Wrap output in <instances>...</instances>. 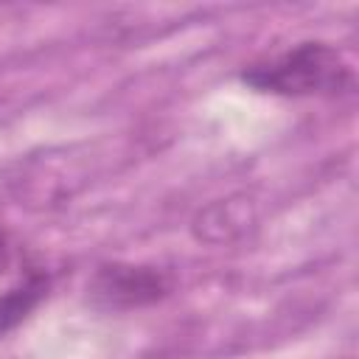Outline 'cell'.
I'll use <instances>...</instances> for the list:
<instances>
[{
	"label": "cell",
	"instance_id": "cell-1",
	"mask_svg": "<svg viewBox=\"0 0 359 359\" xmlns=\"http://www.w3.org/2000/svg\"><path fill=\"white\" fill-rule=\"evenodd\" d=\"M241 84L255 93L280 98H334L353 90L348 59L323 39H306L283 53L252 62L238 73Z\"/></svg>",
	"mask_w": 359,
	"mask_h": 359
},
{
	"label": "cell",
	"instance_id": "cell-2",
	"mask_svg": "<svg viewBox=\"0 0 359 359\" xmlns=\"http://www.w3.org/2000/svg\"><path fill=\"white\" fill-rule=\"evenodd\" d=\"M171 289L174 275L163 266L112 261L93 272L87 283V300L101 311H132L165 300Z\"/></svg>",
	"mask_w": 359,
	"mask_h": 359
},
{
	"label": "cell",
	"instance_id": "cell-3",
	"mask_svg": "<svg viewBox=\"0 0 359 359\" xmlns=\"http://www.w3.org/2000/svg\"><path fill=\"white\" fill-rule=\"evenodd\" d=\"M48 286H50L48 275L34 266L25 272V278L17 286H11L8 292L0 294V337L8 334L11 328H17L45 300Z\"/></svg>",
	"mask_w": 359,
	"mask_h": 359
},
{
	"label": "cell",
	"instance_id": "cell-4",
	"mask_svg": "<svg viewBox=\"0 0 359 359\" xmlns=\"http://www.w3.org/2000/svg\"><path fill=\"white\" fill-rule=\"evenodd\" d=\"M14 264V244H11V236L8 230L0 224V275H6Z\"/></svg>",
	"mask_w": 359,
	"mask_h": 359
}]
</instances>
